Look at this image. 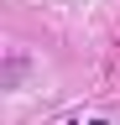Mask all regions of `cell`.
<instances>
[{"label":"cell","mask_w":120,"mask_h":125,"mask_svg":"<svg viewBox=\"0 0 120 125\" xmlns=\"http://www.w3.org/2000/svg\"><path fill=\"white\" fill-rule=\"evenodd\" d=\"M57 125H78V120H57Z\"/></svg>","instance_id":"1"},{"label":"cell","mask_w":120,"mask_h":125,"mask_svg":"<svg viewBox=\"0 0 120 125\" xmlns=\"http://www.w3.org/2000/svg\"><path fill=\"white\" fill-rule=\"evenodd\" d=\"M89 125H110V120H89Z\"/></svg>","instance_id":"2"}]
</instances>
